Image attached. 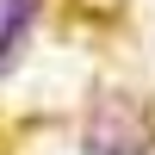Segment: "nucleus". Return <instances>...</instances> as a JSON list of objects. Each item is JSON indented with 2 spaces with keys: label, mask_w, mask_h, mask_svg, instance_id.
<instances>
[{
  "label": "nucleus",
  "mask_w": 155,
  "mask_h": 155,
  "mask_svg": "<svg viewBox=\"0 0 155 155\" xmlns=\"http://www.w3.org/2000/svg\"><path fill=\"white\" fill-rule=\"evenodd\" d=\"M155 124L130 99H106V106L87 118V155H149Z\"/></svg>",
  "instance_id": "nucleus-1"
},
{
  "label": "nucleus",
  "mask_w": 155,
  "mask_h": 155,
  "mask_svg": "<svg viewBox=\"0 0 155 155\" xmlns=\"http://www.w3.org/2000/svg\"><path fill=\"white\" fill-rule=\"evenodd\" d=\"M25 31H31V0H6V12H0V74H6L12 50L25 44Z\"/></svg>",
  "instance_id": "nucleus-2"
}]
</instances>
